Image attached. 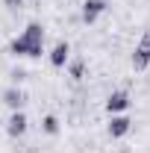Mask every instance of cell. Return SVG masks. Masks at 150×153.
I'll list each match as a JSON object with an SVG mask.
<instances>
[{"label": "cell", "instance_id": "1", "mask_svg": "<svg viewBox=\"0 0 150 153\" xmlns=\"http://www.w3.org/2000/svg\"><path fill=\"white\" fill-rule=\"evenodd\" d=\"M24 44H27V59H41L47 56V50H44V38H47V30H44V24H38V21H30L27 27H24Z\"/></svg>", "mask_w": 150, "mask_h": 153}, {"label": "cell", "instance_id": "2", "mask_svg": "<svg viewBox=\"0 0 150 153\" xmlns=\"http://www.w3.org/2000/svg\"><path fill=\"white\" fill-rule=\"evenodd\" d=\"M130 65L135 74L150 71V30H141V36H138V41H135V47L130 53Z\"/></svg>", "mask_w": 150, "mask_h": 153}, {"label": "cell", "instance_id": "3", "mask_svg": "<svg viewBox=\"0 0 150 153\" xmlns=\"http://www.w3.org/2000/svg\"><path fill=\"white\" fill-rule=\"evenodd\" d=\"M130 106H132V94L127 88H112L103 97V112L106 115H124Z\"/></svg>", "mask_w": 150, "mask_h": 153}, {"label": "cell", "instance_id": "4", "mask_svg": "<svg viewBox=\"0 0 150 153\" xmlns=\"http://www.w3.org/2000/svg\"><path fill=\"white\" fill-rule=\"evenodd\" d=\"M106 9H109V0H82L79 3V21L85 27H94L97 21L103 18Z\"/></svg>", "mask_w": 150, "mask_h": 153}, {"label": "cell", "instance_id": "5", "mask_svg": "<svg viewBox=\"0 0 150 153\" xmlns=\"http://www.w3.org/2000/svg\"><path fill=\"white\" fill-rule=\"evenodd\" d=\"M3 130H6V135H9L12 141L24 138V135H27V130H30V118H27V112H24V109H18V112H9L6 124H3Z\"/></svg>", "mask_w": 150, "mask_h": 153}, {"label": "cell", "instance_id": "6", "mask_svg": "<svg viewBox=\"0 0 150 153\" xmlns=\"http://www.w3.org/2000/svg\"><path fill=\"white\" fill-rule=\"evenodd\" d=\"M132 133V118L127 112L124 115H109V121H106V135L112 138V141H121V138H127Z\"/></svg>", "mask_w": 150, "mask_h": 153}, {"label": "cell", "instance_id": "7", "mask_svg": "<svg viewBox=\"0 0 150 153\" xmlns=\"http://www.w3.org/2000/svg\"><path fill=\"white\" fill-rule=\"evenodd\" d=\"M0 103H3L9 112H18V109L27 106V91H24L21 85H9V88L0 91Z\"/></svg>", "mask_w": 150, "mask_h": 153}, {"label": "cell", "instance_id": "8", "mask_svg": "<svg viewBox=\"0 0 150 153\" xmlns=\"http://www.w3.org/2000/svg\"><path fill=\"white\" fill-rule=\"evenodd\" d=\"M47 62H50V68H65L68 62H71V41L68 38H59L56 44L50 47V53H47Z\"/></svg>", "mask_w": 150, "mask_h": 153}, {"label": "cell", "instance_id": "9", "mask_svg": "<svg viewBox=\"0 0 150 153\" xmlns=\"http://www.w3.org/2000/svg\"><path fill=\"white\" fill-rule=\"evenodd\" d=\"M38 130H41V135H59L62 133V118L53 112H47V115H41V124H38Z\"/></svg>", "mask_w": 150, "mask_h": 153}, {"label": "cell", "instance_id": "10", "mask_svg": "<svg viewBox=\"0 0 150 153\" xmlns=\"http://www.w3.org/2000/svg\"><path fill=\"white\" fill-rule=\"evenodd\" d=\"M68 76L74 79V82H82L85 76H88V59L85 56H76L68 62Z\"/></svg>", "mask_w": 150, "mask_h": 153}, {"label": "cell", "instance_id": "11", "mask_svg": "<svg viewBox=\"0 0 150 153\" xmlns=\"http://www.w3.org/2000/svg\"><path fill=\"white\" fill-rule=\"evenodd\" d=\"M24 3H27V0H3V6H6L9 12H21V9H24Z\"/></svg>", "mask_w": 150, "mask_h": 153}, {"label": "cell", "instance_id": "12", "mask_svg": "<svg viewBox=\"0 0 150 153\" xmlns=\"http://www.w3.org/2000/svg\"><path fill=\"white\" fill-rule=\"evenodd\" d=\"M0 91H3V88H0Z\"/></svg>", "mask_w": 150, "mask_h": 153}]
</instances>
